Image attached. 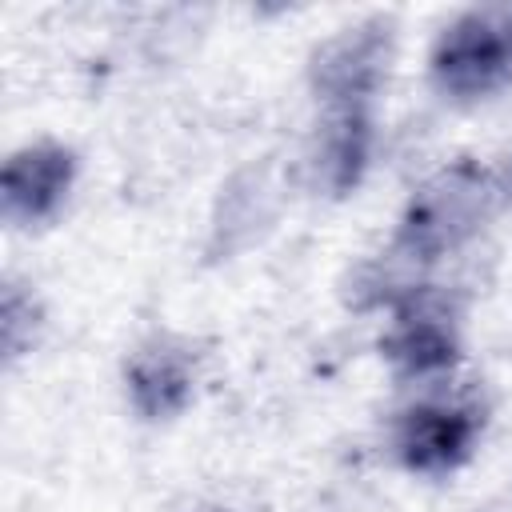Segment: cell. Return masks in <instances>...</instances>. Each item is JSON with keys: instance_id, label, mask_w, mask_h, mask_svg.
Segmentation results:
<instances>
[{"instance_id": "8", "label": "cell", "mask_w": 512, "mask_h": 512, "mask_svg": "<svg viewBox=\"0 0 512 512\" xmlns=\"http://www.w3.org/2000/svg\"><path fill=\"white\" fill-rule=\"evenodd\" d=\"M368 156V120L360 108H332V120L320 128V144H316V172L328 188H348L356 184L360 168Z\"/></svg>"}, {"instance_id": "6", "label": "cell", "mask_w": 512, "mask_h": 512, "mask_svg": "<svg viewBox=\"0 0 512 512\" xmlns=\"http://www.w3.org/2000/svg\"><path fill=\"white\" fill-rule=\"evenodd\" d=\"M380 28H348L344 36L328 40L312 64L316 88L332 108H360L372 84L380 80V64L388 60Z\"/></svg>"}, {"instance_id": "5", "label": "cell", "mask_w": 512, "mask_h": 512, "mask_svg": "<svg viewBox=\"0 0 512 512\" xmlns=\"http://www.w3.org/2000/svg\"><path fill=\"white\" fill-rule=\"evenodd\" d=\"M76 160L64 144H28L4 168V216L8 220H44L52 216L72 188Z\"/></svg>"}, {"instance_id": "7", "label": "cell", "mask_w": 512, "mask_h": 512, "mask_svg": "<svg viewBox=\"0 0 512 512\" xmlns=\"http://www.w3.org/2000/svg\"><path fill=\"white\" fill-rule=\"evenodd\" d=\"M128 392H132V404L152 420L180 412L192 396L188 356L180 348H168V344L140 348L132 356V368H128Z\"/></svg>"}, {"instance_id": "1", "label": "cell", "mask_w": 512, "mask_h": 512, "mask_svg": "<svg viewBox=\"0 0 512 512\" xmlns=\"http://www.w3.org/2000/svg\"><path fill=\"white\" fill-rule=\"evenodd\" d=\"M512 72V28L488 12L456 16L432 48V80L448 96H484Z\"/></svg>"}, {"instance_id": "4", "label": "cell", "mask_w": 512, "mask_h": 512, "mask_svg": "<svg viewBox=\"0 0 512 512\" xmlns=\"http://www.w3.org/2000/svg\"><path fill=\"white\" fill-rule=\"evenodd\" d=\"M476 440V416L456 404H420L396 428V452L412 472L456 468Z\"/></svg>"}, {"instance_id": "2", "label": "cell", "mask_w": 512, "mask_h": 512, "mask_svg": "<svg viewBox=\"0 0 512 512\" xmlns=\"http://www.w3.org/2000/svg\"><path fill=\"white\" fill-rule=\"evenodd\" d=\"M480 200H484L480 180H464V172H444L436 184H428L412 200L400 224V248L408 256L436 260L444 248H452L472 228Z\"/></svg>"}, {"instance_id": "3", "label": "cell", "mask_w": 512, "mask_h": 512, "mask_svg": "<svg viewBox=\"0 0 512 512\" xmlns=\"http://www.w3.org/2000/svg\"><path fill=\"white\" fill-rule=\"evenodd\" d=\"M456 320L448 304L436 296H404L392 312L388 336H384V356L392 360L396 372L404 376H432L452 368L456 360Z\"/></svg>"}]
</instances>
